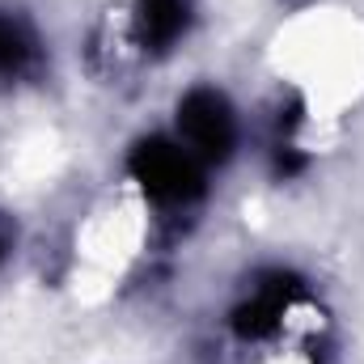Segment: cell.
<instances>
[{
  "label": "cell",
  "mask_w": 364,
  "mask_h": 364,
  "mask_svg": "<svg viewBox=\"0 0 364 364\" xmlns=\"http://www.w3.org/2000/svg\"><path fill=\"white\" fill-rule=\"evenodd\" d=\"M127 166H132V178L161 203H186V199H195L203 191V174H199L195 157L178 144H170V140L136 144Z\"/></svg>",
  "instance_id": "6da1fadb"
},
{
  "label": "cell",
  "mask_w": 364,
  "mask_h": 364,
  "mask_svg": "<svg viewBox=\"0 0 364 364\" xmlns=\"http://www.w3.org/2000/svg\"><path fill=\"white\" fill-rule=\"evenodd\" d=\"M178 132L186 140V153L191 157H203V161H225L237 144V123H233V110L229 102L216 90H191L178 102Z\"/></svg>",
  "instance_id": "7a4b0ae2"
},
{
  "label": "cell",
  "mask_w": 364,
  "mask_h": 364,
  "mask_svg": "<svg viewBox=\"0 0 364 364\" xmlns=\"http://www.w3.org/2000/svg\"><path fill=\"white\" fill-rule=\"evenodd\" d=\"M186 30V0H144L136 13V34L144 47L161 51Z\"/></svg>",
  "instance_id": "3957f363"
},
{
  "label": "cell",
  "mask_w": 364,
  "mask_h": 364,
  "mask_svg": "<svg viewBox=\"0 0 364 364\" xmlns=\"http://www.w3.org/2000/svg\"><path fill=\"white\" fill-rule=\"evenodd\" d=\"M34 60H38V43H34L30 26L0 13V81L26 77L34 68Z\"/></svg>",
  "instance_id": "277c9868"
},
{
  "label": "cell",
  "mask_w": 364,
  "mask_h": 364,
  "mask_svg": "<svg viewBox=\"0 0 364 364\" xmlns=\"http://www.w3.org/2000/svg\"><path fill=\"white\" fill-rule=\"evenodd\" d=\"M279 314H284V288L267 284V288H259V292L237 309V331H242V335H267Z\"/></svg>",
  "instance_id": "5b68a950"
},
{
  "label": "cell",
  "mask_w": 364,
  "mask_h": 364,
  "mask_svg": "<svg viewBox=\"0 0 364 364\" xmlns=\"http://www.w3.org/2000/svg\"><path fill=\"white\" fill-rule=\"evenodd\" d=\"M4 250H9V225H4V216H0V259H4Z\"/></svg>",
  "instance_id": "8992f818"
}]
</instances>
